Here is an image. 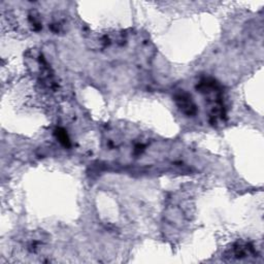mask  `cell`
<instances>
[{
    "label": "cell",
    "mask_w": 264,
    "mask_h": 264,
    "mask_svg": "<svg viewBox=\"0 0 264 264\" xmlns=\"http://www.w3.org/2000/svg\"><path fill=\"white\" fill-rule=\"evenodd\" d=\"M177 104L179 108L182 110L183 113H185L188 116H192L196 113V107L191 100V97L185 92H181L175 96Z\"/></svg>",
    "instance_id": "cell-1"
}]
</instances>
